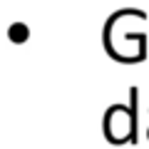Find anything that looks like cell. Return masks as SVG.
Instances as JSON below:
<instances>
[{"label": "cell", "mask_w": 149, "mask_h": 149, "mask_svg": "<svg viewBox=\"0 0 149 149\" xmlns=\"http://www.w3.org/2000/svg\"><path fill=\"white\" fill-rule=\"evenodd\" d=\"M25 32H27L25 25H13L10 30H8V35H10L13 40H17V42H22V40H25Z\"/></svg>", "instance_id": "obj_2"}, {"label": "cell", "mask_w": 149, "mask_h": 149, "mask_svg": "<svg viewBox=\"0 0 149 149\" xmlns=\"http://www.w3.org/2000/svg\"><path fill=\"white\" fill-rule=\"evenodd\" d=\"M137 100H139V90L132 87V90H129V114H127V119H129V144H137L139 142V134H137V119H139V114H137Z\"/></svg>", "instance_id": "obj_1"}]
</instances>
